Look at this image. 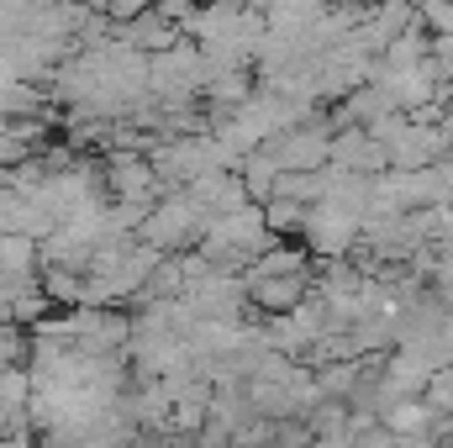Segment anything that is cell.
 Wrapping results in <instances>:
<instances>
[{
  "instance_id": "obj_7",
  "label": "cell",
  "mask_w": 453,
  "mask_h": 448,
  "mask_svg": "<svg viewBox=\"0 0 453 448\" xmlns=\"http://www.w3.org/2000/svg\"><path fill=\"white\" fill-rule=\"evenodd\" d=\"M443 153H453L449 137H443V121H406L401 127V137L390 143V169H427V164H438Z\"/></svg>"
},
{
  "instance_id": "obj_3",
  "label": "cell",
  "mask_w": 453,
  "mask_h": 448,
  "mask_svg": "<svg viewBox=\"0 0 453 448\" xmlns=\"http://www.w3.org/2000/svg\"><path fill=\"white\" fill-rule=\"evenodd\" d=\"M333 121L327 116H311V121H296L285 132H274L264 148L280 158V169H327L333 164Z\"/></svg>"
},
{
  "instance_id": "obj_12",
  "label": "cell",
  "mask_w": 453,
  "mask_h": 448,
  "mask_svg": "<svg viewBox=\"0 0 453 448\" xmlns=\"http://www.w3.org/2000/svg\"><path fill=\"white\" fill-rule=\"evenodd\" d=\"M306 201H296V196H269L264 201V217H269V232L274 237H301V227H306Z\"/></svg>"
},
{
  "instance_id": "obj_4",
  "label": "cell",
  "mask_w": 453,
  "mask_h": 448,
  "mask_svg": "<svg viewBox=\"0 0 453 448\" xmlns=\"http://www.w3.org/2000/svg\"><path fill=\"white\" fill-rule=\"evenodd\" d=\"M358 232H364V222L348 217L342 206H333V201H311L306 227H301V243H306L317 259H348V253L358 248Z\"/></svg>"
},
{
  "instance_id": "obj_8",
  "label": "cell",
  "mask_w": 453,
  "mask_h": 448,
  "mask_svg": "<svg viewBox=\"0 0 453 448\" xmlns=\"http://www.w3.org/2000/svg\"><path fill=\"white\" fill-rule=\"evenodd\" d=\"M185 190H190V196H196V201H201L211 217H222V212H237V206H248V201H253L237 169H206V174H201V180H190Z\"/></svg>"
},
{
  "instance_id": "obj_6",
  "label": "cell",
  "mask_w": 453,
  "mask_h": 448,
  "mask_svg": "<svg viewBox=\"0 0 453 448\" xmlns=\"http://www.w3.org/2000/svg\"><path fill=\"white\" fill-rule=\"evenodd\" d=\"M248 274V301L258 317H280V312H296L306 296H311V269H290V274Z\"/></svg>"
},
{
  "instance_id": "obj_5",
  "label": "cell",
  "mask_w": 453,
  "mask_h": 448,
  "mask_svg": "<svg viewBox=\"0 0 453 448\" xmlns=\"http://www.w3.org/2000/svg\"><path fill=\"white\" fill-rule=\"evenodd\" d=\"M74 343L90 353H127L132 317L121 306H74Z\"/></svg>"
},
{
  "instance_id": "obj_11",
  "label": "cell",
  "mask_w": 453,
  "mask_h": 448,
  "mask_svg": "<svg viewBox=\"0 0 453 448\" xmlns=\"http://www.w3.org/2000/svg\"><path fill=\"white\" fill-rule=\"evenodd\" d=\"M380 58H385V64H395V69L427 64V58H433V32H427V27L417 21V27H406V32H401V37H395V42H390V48H385Z\"/></svg>"
},
{
  "instance_id": "obj_17",
  "label": "cell",
  "mask_w": 453,
  "mask_h": 448,
  "mask_svg": "<svg viewBox=\"0 0 453 448\" xmlns=\"http://www.w3.org/2000/svg\"><path fill=\"white\" fill-rule=\"evenodd\" d=\"M5 422H11V406H5V396H0V433H5Z\"/></svg>"
},
{
  "instance_id": "obj_9",
  "label": "cell",
  "mask_w": 453,
  "mask_h": 448,
  "mask_svg": "<svg viewBox=\"0 0 453 448\" xmlns=\"http://www.w3.org/2000/svg\"><path fill=\"white\" fill-rule=\"evenodd\" d=\"M116 37H127L132 48H142V53H164V48H174L180 37H190L185 27H174L164 11H142V16H132V21H116Z\"/></svg>"
},
{
  "instance_id": "obj_10",
  "label": "cell",
  "mask_w": 453,
  "mask_h": 448,
  "mask_svg": "<svg viewBox=\"0 0 453 448\" xmlns=\"http://www.w3.org/2000/svg\"><path fill=\"white\" fill-rule=\"evenodd\" d=\"M237 174H242V185H248V196H253V201H269V196H274V185H280V158H274L269 148H253V153L237 164Z\"/></svg>"
},
{
  "instance_id": "obj_1",
  "label": "cell",
  "mask_w": 453,
  "mask_h": 448,
  "mask_svg": "<svg viewBox=\"0 0 453 448\" xmlns=\"http://www.w3.org/2000/svg\"><path fill=\"white\" fill-rule=\"evenodd\" d=\"M206 227H211V212H206L190 190H180V196H158V201L148 206V217H142V227H137V237L153 243V248H164V253H185V248L201 243Z\"/></svg>"
},
{
  "instance_id": "obj_16",
  "label": "cell",
  "mask_w": 453,
  "mask_h": 448,
  "mask_svg": "<svg viewBox=\"0 0 453 448\" xmlns=\"http://www.w3.org/2000/svg\"><path fill=\"white\" fill-rule=\"evenodd\" d=\"M443 137H449V148H453V106L443 112Z\"/></svg>"
},
{
  "instance_id": "obj_15",
  "label": "cell",
  "mask_w": 453,
  "mask_h": 448,
  "mask_svg": "<svg viewBox=\"0 0 453 448\" xmlns=\"http://www.w3.org/2000/svg\"><path fill=\"white\" fill-rule=\"evenodd\" d=\"M417 16H422L427 32H453V0H427Z\"/></svg>"
},
{
  "instance_id": "obj_13",
  "label": "cell",
  "mask_w": 453,
  "mask_h": 448,
  "mask_svg": "<svg viewBox=\"0 0 453 448\" xmlns=\"http://www.w3.org/2000/svg\"><path fill=\"white\" fill-rule=\"evenodd\" d=\"M32 343H37V333L27 322H0V369L32 364Z\"/></svg>"
},
{
  "instance_id": "obj_2",
  "label": "cell",
  "mask_w": 453,
  "mask_h": 448,
  "mask_svg": "<svg viewBox=\"0 0 453 448\" xmlns=\"http://www.w3.org/2000/svg\"><path fill=\"white\" fill-rule=\"evenodd\" d=\"M148 90L158 101H196L206 90V48L196 37H180L174 48L153 53V80Z\"/></svg>"
},
{
  "instance_id": "obj_18",
  "label": "cell",
  "mask_w": 453,
  "mask_h": 448,
  "mask_svg": "<svg viewBox=\"0 0 453 448\" xmlns=\"http://www.w3.org/2000/svg\"><path fill=\"white\" fill-rule=\"evenodd\" d=\"M353 5H380V0H353Z\"/></svg>"
},
{
  "instance_id": "obj_14",
  "label": "cell",
  "mask_w": 453,
  "mask_h": 448,
  "mask_svg": "<svg viewBox=\"0 0 453 448\" xmlns=\"http://www.w3.org/2000/svg\"><path fill=\"white\" fill-rule=\"evenodd\" d=\"M422 396H427V406H433V412H453V359H449V364H438V369L427 375V390H422Z\"/></svg>"
}]
</instances>
